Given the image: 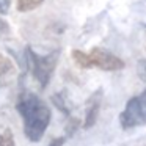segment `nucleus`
Wrapping results in <instances>:
<instances>
[{
  "label": "nucleus",
  "mask_w": 146,
  "mask_h": 146,
  "mask_svg": "<svg viewBox=\"0 0 146 146\" xmlns=\"http://www.w3.org/2000/svg\"><path fill=\"white\" fill-rule=\"evenodd\" d=\"M63 143H64V137H60V138H55L54 141H50L49 146H63Z\"/></svg>",
  "instance_id": "2eb2a0df"
},
{
  "label": "nucleus",
  "mask_w": 146,
  "mask_h": 146,
  "mask_svg": "<svg viewBox=\"0 0 146 146\" xmlns=\"http://www.w3.org/2000/svg\"><path fill=\"white\" fill-rule=\"evenodd\" d=\"M58 54H60V52L55 50V52H50L49 55L41 57V55L35 54L30 46L25 47L27 66H29L30 72L33 74V77L36 79L39 88L44 90L46 86L49 85V82H50V79H52V74H54V71H55V66H57Z\"/></svg>",
  "instance_id": "f03ea898"
},
{
  "label": "nucleus",
  "mask_w": 146,
  "mask_h": 146,
  "mask_svg": "<svg viewBox=\"0 0 146 146\" xmlns=\"http://www.w3.org/2000/svg\"><path fill=\"white\" fill-rule=\"evenodd\" d=\"M0 146H14V137L10 129H5L0 133Z\"/></svg>",
  "instance_id": "9d476101"
},
{
  "label": "nucleus",
  "mask_w": 146,
  "mask_h": 146,
  "mask_svg": "<svg viewBox=\"0 0 146 146\" xmlns=\"http://www.w3.org/2000/svg\"><path fill=\"white\" fill-rule=\"evenodd\" d=\"M16 77V68L5 55L0 54V86H7Z\"/></svg>",
  "instance_id": "423d86ee"
},
{
  "label": "nucleus",
  "mask_w": 146,
  "mask_h": 146,
  "mask_svg": "<svg viewBox=\"0 0 146 146\" xmlns=\"http://www.w3.org/2000/svg\"><path fill=\"white\" fill-rule=\"evenodd\" d=\"M137 98H138L140 107H141V111H143V116H145V119H146V88H145V91H143L140 96H137Z\"/></svg>",
  "instance_id": "f8f14e48"
},
{
  "label": "nucleus",
  "mask_w": 146,
  "mask_h": 146,
  "mask_svg": "<svg viewBox=\"0 0 146 146\" xmlns=\"http://www.w3.org/2000/svg\"><path fill=\"white\" fill-rule=\"evenodd\" d=\"M119 123H121V127L126 130L146 124V119L143 116V111H141V107H140V102H138L137 96L135 98H130L127 101L126 108L119 115Z\"/></svg>",
  "instance_id": "20e7f679"
},
{
  "label": "nucleus",
  "mask_w": 146,
  "mask_h": 146,
  "mask_svg": "<svg viewBox=\"0 0 146 146\" xmlns=\"http://www.w3.org/2000/svg\"><path fill=\"white\" fill-rule=\"evenodd\" d=\"M101 101H102V90L94 91L86 101V108H85V123L83 127L90 129L96 124L99 116V110H101Z\"/></svg>",
  "instance_id": "39448f33"
},
{
  "label": "nucleus",
  "mask_w": 146,
  "mask_h": 146,
  "mask_svg": "<svg viewBox=\"0 0 146 146\" xmlns=\"http://www.w3.org/2000/svg\"><path fill=\"white\" fill-rule=\"evenodd\" d=\"M72 60L76 61L77 66L83 68V69H90V68H91V63H90L88 54L79 50V49H74V50H72Z\"/></svg>",
  "instance_id": "0eeeda50"
},
{
  "label": "nucleus",
  "mask_w": 146,
  "mask_h": 146,
  "mask_svg": "<svg viewBox=\"0 0 146 146\" xmlns=\"http://www.w3.org/2000/svg\"><path fill=\"white\" fill-rule=\"evenodd\" d=\"M10 8V0H0V14H5Z\"/></svg>",
  "instance_id": "4468645a"
},
{
  "label": "nucleus",
  "mask_w": 146,
  "mask_h": 146,
  "mask_svg": "<svg viewBox=\"0 0 146 146\" xmlns=\"http://www.w3.org/2000/svg\"><path fill=\"white\" fill-rule=\"evenodd\" d=\"M16 110L24 119V133L30 141H39L50 123V108L33 93H22L16 102Z\"/></svg>",
  "instance_id": "f257e3e1"
},
{
  "label": "nucleus",
  "mask_w": 146,
  "mask_h": 146,
  "mask_svg": "<svg viewBox=\"0 0 146 146\" xmlns=\"http://www.w3.org/2000/svg\"><path fill=\"white\" fill-rule=\"evenodd\" d=\"M50 101L54 102V105L60 111H63L64 115H69V105H68V99L64 96V93H57L50 98Z\"/></svg>",
  "instance_id": "6e6552de"
},
{
  "label": "nucleus",
  "mask_w": 146,
  "mask_h": 146,
  "mask_svg": "<svg viewBox=\"0 0 146 146\" xmlns=\"http://www.w3.org/2000/svg\"><path fill=\"white\" fill-rule=\"evenodd\" d=\"M77 127H79V119H76V118H69V123L66 124L68 135H72V133L77 130Z\"/></svg>",
  "instance_id": "9b49d317"
},
{
  "label": "nucleus",
  "mask_w": 146,
  "mask_h": 146,
  "mask_svg": "<svg viewBox=\"0 0 146 146\" xmlns=\"http://www.w3.org/2000/svg\"><path fill=\"white\" fill-rule=\"evenodd\" d=\"M91 68L96 66L102 71H119L124 68V61L113 55L111 52L105 50L101 47H93L91 52L88 54Z\"/></svg>",
  "instance_id": "7ed1b4c3"
},
{
  "label": "nucleus",
  "mask_w": 146,
  "mask_h": 146,
  "mask_svg": "<svg viewBox=\"0 0 146 146\" xmlns=\"http://www.w3.org/2000/svg\"><path fill=\"white\" fill-rule=\"evenodd\" d=\"M8 33H10V25H8L7 21H3L0 17V36H5Z\"/></svg>",
  "instance_id": "ddd939ff"
},
{
  "label": "nucleus",
  "mask_w": 146,
  "mask_h": 146,
  "mask_svg": "<svg viewBox=\"0 0 146 146\" xmlns=\"http://www.w3.org/2000/svg\"><path fill=\"white\" fill-rule=\"evenodd\" d=\"M44 0H17V11L21 13H27V11H32L35 8H38Z\"/></svg>",
  "instance_id": "1a4fd4ad"
}]
</instances>
